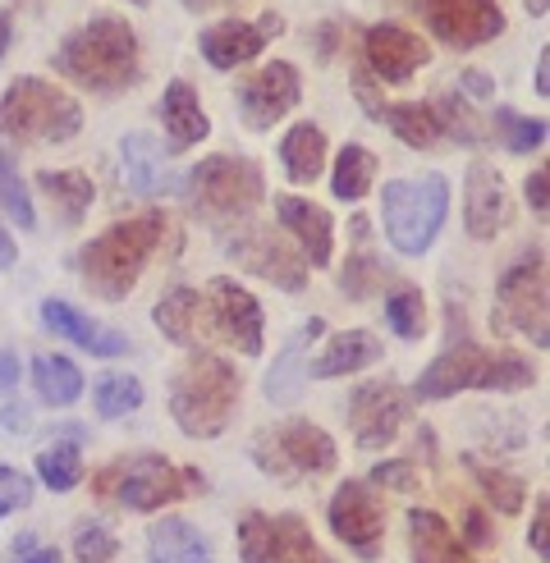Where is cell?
Instances as JSON below:
<instances>
[{"label":"cell","mask_w":550,"mask_h":563,"mask_svg":"<svg viewBox=\"0 0 550 563\" xmlns=\"http://www.w3.org/2000/svg\"><path fill=\"white\" fill-rule=\"evenodd\" d=\"M537 92L550 97V55L541 51V60H537Z\"/></svg>","instance_id":"obj_54"},{"label":"cell","mask_w":550,"mask_h":563,"mask_svg":"<svg viewBox=\"0 0 550 563\" xmlns=\"http://www.w3.org/2000/svg\"><path fill=\"white\" fill-rule=\"evenodd\" d=\"M330 531L353 550V554H363V559H376L381 550V537H385V509H381V499L376 490H367L363 482H344L336 490V499H330Z\"/></svg>","instance_id":"obj_14"},{"label":"cell","mask_w":550,"mask_h":563,"mask_svg":"<svg viewBox=\"0 0 550 563\" xmlns=\"http://www.w3.org/2000/svg\"><path fill=\"white\" fill-rule=\"evenodd\" d=\"M161 124H165V133H170V143H175L179 152L198 147L202 137L211 133L207 110H202L198 92H193L184 78H175L170 88H165V97H161Z\"/></svg>","instance_id":"obj_23"},{"label":"cell","mask_w":550,"mask_h":563,"mask_svg":"<svg viewBox=\"0 0 550 563\" xmlns=\"http://www.w3.org/2000/svg\"><path fill=\"white\" fill-rule=\"evenodd\" d=\"M133 5H147V0H133Z\"/></svg>","instance_id":"obj_58"},{"label":"cell","mask_w":550,"mask_h":563,"mask_svg":"<svg viewBox=\"0 0 550 563\" xmlns=\"http://www.w3.org/2000/svg\"><path fill=\"white\" fill-rule=\"evenodd\" d=\"M436 115H440V129L454 133L459 143H482V137H486L482 120L473 115V110H468V101H463L459 92H450L446 101H440V106H436Z\"/></svg>","instance_id":"obj_42"},{"label":"cell","mask_w":550,"mask_h":563,"mask_svg":"<svg viewBox=\"0 0 550 563\" xmlns=\"http://www.w3.org/2000/svg\"><path fill=\"white\" fill-rule=\"evenodd\" d=\"M450 216V184L446 175H422V179H391L381 192V220L385 239L395 243L404 257H422L440 224Z\"/></svg>","instance_id":"obj_6"},{"label":"cell","mask_w":550,"mask_h":563,"mask_svg":"<svg viewBox=\"0 0 550 563\" xmlns=\"http://www.w3.org/2000/svg\"><path fill=\"white\" fill-rule=\"evenodd\" d=\"M522 5L532 10V19H541V14H546V0H522Z\"/></svg>","instance_id":"obj_56"},{"label":"cell","mask_w":550,"mask_h":563,"mask_svg":"<svg viewBox=\"0 0 550 563\" xmlns=\"http://www.w3.org/2000/svg\"><path fill=\"white\" fill-rule=\"evenodd\" d=\"M275 216H280V224L298 239V247L308 252L312 266L330 262V211L326 207H312L308 197L280 192V197H275Z\"/></svg>","instance_id":"obj_22"},{"label":"cell","mask_w":550,"mask_h":563,"mask_svg":"<svg viewBox=\"0 0 550 563\" xmlns=\"http://www.w3.org/2000/svg\"><path fill=\"white\" fill-rule=\"evenodd\" d=\"M188 490H207V476L198 467H175L161 454H138L120 467H106L97 476V495H120L124 509L133 514H156L165 504L184 499Z\"/></svg>","instance_id":"obj_8"},{"label":"cell","mask_w":550,"mask_h":563,"mask_svg":"<svg viewBox=\"0 0 550 563\" xmlns=\"http://www.w3.org/2000/svg\"><path fill=\"white\" fill-rule=\"evenodd\" d=\"M546 527H550V499H537V518H532L528 541H532V550H537L541 559L550 554V545H546Z\"/></svg>","instance_id":"obj_50"},{"label":"cell","mask_w":550,"mask_h":563,"mask_svg":"<svg viewBox=\"0 0 550 563\" xmlns=\"http://www.w3.org/2000/svg\"><path fill=\"white\" fill-rule=\"evenodd\" d=\"M522 192H528V207L546 220V216H550V175H546V170H532L528 184H522Z\"/></svg>","instance_id":"obj_46"},{"label":"cell","mask_w":550,"mask_h":563,"mask_svg":"<svg viewBox=\"0 0 550 563\" xmlns=\"http://www.w3.org/2000/svg\"><path fill=\"white\" fill-rule=\"evenodd\" d=\"M156 330L170 344H198L202 334V294L198 289H170L156 302Z\"/></svg>","instance_id":"obj_29"},{"label":"cell","mask_w":550,"mask_h":563,"mask_svg":"<svg viewBox=\"0 0 550 563\" xmlns=\"http://www.w3.org/2000/svg\"><path fill=\"white\" fill-rule=\"evenodd\" d=\"M239 408V372L216 353H193L170 380V417L188 440H211Z\"/></svg>","instance_id":"obj_4"},{"label":"cell","mask_w":550,"mask_h":563,"mask_svg":"<svg viewBox=\"0 0 550 563\" xmlns=\"http://www.w3.org/2000/svg\"><path fill=\"white\" fill-rule=\"evenodd\" d=\"M463 541L468 545H486L491 541V527H486V514L482 509H468L463 514Z\"/></svg>","instance_id":"obj_51"},{"label":"cell","mask_w":550,"mask_h":563,"mask_svg":"<svg viewBox=\"0 0 550 563\" xmlns=\"http://www.w3.org/2000/svg\"><path fill=\"white\" fill-rule=\"evenodd\" d=\"M376 115L391 124V133L399 137L404 147H431V143H440V115H436V106H427V101H391V106H376Z\"/></svg>","instance_id":"obj_27"},{"label":"cell","mask_w":550,"mask_h":563,"mask_svg":"<svg viewBox=\"0 0 550 563\" xmlns=\"http://www.w3.org/2000/svg\"><path fill=\"white\" fill-rule=\"evenodd\" d=\"M495 92V82L486 78V74H477V69H468L463 78H459V97L463 101H486Z\"/></svg>","instance_id":"obj_48"},{"label":"cell","mask_w":550,"mask_h":563,"mask_svg":"<svg viewBox=\"0 0 550 563\" xmlns=\"http://www.w3.org/2000/svg\"><path fill=\"white\" fill-rule=\"evenodd\" d=\"M0 207L10 211V220L19 224V230H33L37 224V211H33V197H28L19 170H14V161L0 152Z\"/></svg>","instance_id":"obj_38"},{"label":"cell","mask_w":550,"mask_h":563,"mask_svg":"<svg viewBox=\"0 0 550 563\" xmlns=\"http://www.w3.org/2000/svg\"><path fill=\"white\" fill-rule=\"evenodd\" d=\"M14 257H19V247H14V239L6 234V224H0V266H14Z\"/></svg>","instance_id":"obj_53"},{"label":"cell","mask_w":550,"mask_h":563,"mask_svg":"<svg viewBox=\"0 0 550 563\" xmlns=\"http://www.w3.org/2000/svg\"><path fill=\"white\" fill-rule=\"evenodd\" d=\"M376 179V156L367 147L349 143L336 161V175H330V188H336V197H344V202H363L367 188Z\"/></svg>","instance_id":"obj_34"},{"label":"cell","mask_w":550,"mask_h":563,"mask_svg":"<svg viewBox=\"0 0 550 563\" xmlns=\"http://www.w3.org/2000/svg\"><path fill=\"white\" fill-rule=\"evenodd\" d=\"M372 486H381V490H413V486H418V467H413L408 459L381 463V467H372Z\"/></svg>","instance_id":"obj_45"},{"label":"cell","mask_w":550,"mask_h":563,"mask_svg":"<svg viewBox=\"0 0 550 563\" xmlns=\"http://www.w3.org/2000/svg\"><path fill=\"white\" fill-rule=\"evenodd\" d=\"M74 554L78 563H110L120 554V541L110 537V531L101 522H88V527H78V537H74Z\"/></svg>","instance_id":"obj_43"},{"label":"cell","mask_w":550,"mask_h":563,"mask_svg":"<svg viewBox=\"0 0 550 563\" xmlns=\"http://www.w3.org/2000/svg\"><path fill=\"white\" fill-rule=\"evenodd\" d=\"M37 476L46 482V490H74L78 486V476H82V454H78V444H51L37 454Z\"/></svg>","instance_id":"obj_36"},{"label":"cell","mask_w":550,"mask_h":563,"mask_svg":"<svg viewBox=\"0 0 550 563\" xmlns=\"http://www.w3.org/2000/svg\"><path fill=\"white\" fill-rule=\"evenodd\" d=\"M468 472H473V482L482 486V495L495 504V514H518L522 504H528V486H522L518 476H509L501 467H486L477 459H468Z\"/></svg>","instance_id":"obj_35"},{"label":"cell","mask_w":550,"mask_h":563,"mask_svg":"<svg viewBox=\"0 0 550 563\" xmlns=\"http://www.w3.org/2000/svg\"><path fill=\"white\" fill-rule=\"evenodd\" d=\"M161 239H165V216L161 211H143L133 220L110 224L106 234L82 243V252H78L82 285L106 302L129 298L138 275H143V266L152 262V252L161 247Z\"/></svg>","instance_id":"obj_2"},{"label":"cell","mask_w":550,"mask_h":563,"mask_svg":"<svg viewBox=\"0 0 550 563\" xmlns=\"http://www.w3.org/2000/svg\"><path fill=\"white\" fill-rule=\"evenodd\" d=\"M19 385V353H0V394H10Z\"/></svg>","instance_id":"obj_52"},{"label":"cell","mask_w":550,"mask_h":563,"mask_svg":"<svg viewBox=\"0 0 550 563\" xmlns=\"http://www.w3.org/2000/svg\"><path fill=\"white\" fill-rule=\"evenodd\" d=\"M10 33H14V23L6 10H0V60H6V51H10Z\"/></svg>","instance_id":"obj_55"},{"label":"cell","mask_w":550,"mask_h":563,"mask_svg":"<svg viewBox=\"0 0 550 563\" xmlns=\"http://www.w3.org/2000/svg\"><path fill=\"white\" fill-rule=\"evenodd\" d=\"M239 559L243 563H330L298 514H280V518L248 514L239 522Z\"/></svg>","instance_id":"obj_11"},{"label":"cell","mask_w":550,"mask_h":563,"mask_svg":"<svg viewBox=\"0 0 550 563\" xmlns=\"http://www.w3.org/2000/svg\"><path fill=\"white\" fill-rule=\"evenodd\" d=\"M463 220H468V234L473 239H495L509 224V188H505L501 170H491L482 161L468 170Z\"/></svg>","instance_id":"obj_20"},{"label":"cell","mask_w":550,"mask_h":563,"mask_svg":"<svg viewBox=\"0 0 550 563\" xmlns=\"http://www.w3.org/2000/svg\"><path fill=\"white\" fill-rule=\"evenodd\" d=\"M147 554H152V563H211L207 541L184 518H161L147 531Z\"/></svg>","instance_id":"obj_28"},{"label":"cell","mask_w":550,"mask_h":563,"mask_svg":"<svg viewBox=\"0 0 550 563\" xmlns=\"http://www.w3.org/2000/svg\"><path fill=\"white\" fill-rule=\"evenodd\" d=\"M385 285H391V266H381L376 257H353L349 266H344V275H340V289L349 294V298H372V294H381Z\"/></svg>","instance_id":"obj_41"},{"label":"cell","mask_w":550,"mask_h":563,"mask_svg":"<svg viewBox=\"0 0 550 563\" xmlns=\"http://www.w3.org/2000/svg\"><path fill=\"white\" fill-rule=\"evenodd\" d=\"M120 156H124V184L133 192H143V197L170 192V184H175L170 179V161L161 156L152 133H129L124 143H120Z\"/></svg>","instance_id":"obj_25"},{"label":"cell","mask_w":550,"mask_h":563,"mask_svg":"<svg viewBox=\"0 0 550 563\" xmlns=\"http://www.w3.org/2000/svg\"><path fill=\"white\" fill-rule=\"evenodd\" d=\"M82 129V106L46 78H14L0 92V133L14 143H69Z\"/></svg>","instance_id":"obj_5"},{"label":"cell","mask_w":550,"mask_h":563,"mask_svg":"<svg viewBox=\"0 0 550 563\" xmlns=\"http://www.w3.org/2000/svg\"><path fill=\"white\" fill-rule=\"evenodd\" d=\"M408 545H413V563H473V554L450 531V522L431 509L408 514Z\"/></svg>","instance_id":"obj_24"},{"label":"cell","mask_w":550,"mask_h":563,"mask_svg":"<svg viewBox=\"0 0 550 563\" xmlns=\"http://www.w3.org/2000/svg\"><path fill=\"white\" fill-rule=\"evenodd\" d=\"M33 385H37V394L51 408H69L82 394V372L74 367L69 357H61V353H42L33 362Z\"/></svg>","instance_id":"obj_33"},{"label":"cell","mask_w":550,"mask_h":563,"mask_svg":"<svg viewBox=\"0 0 550 563\" xmlns=\"http://www.w3.org/2000/svg\"><path fill=\"white\" fill-rule=\"evenodd\" d=\"M385 349L376 344L372 330H344L326 344V353L308 367V380H330V376H349V372H363L381 357Z\"/></svg>","instance_id":"obj_26"},{"label":"cell","mask_w":550,"mask_h":563,"mask_svg":"<svg viewBox=\"0 0 550 563\" xmlns=\"http://www.w3.org/2000/svg\"><path fill=\"white\" fill-rule=\"evenodd\" d=\"M138 404H143V380L138 376H101V385H97L101 417H129Z\"/></svg>","instance_id":"obj_40"},{"label":"cell","mask_w":550,"mask_h":563,"mask_svg":"<svg viewBox=\"0 0 550 563\" xmlns=\"http://www.w3.org/2000/svg\"><path fill=\"white\" fill-rule=\"evenodd\" d=\"M14 563H61V550L55 545H37L33 537L14 541Z\"/></svg>","instance_id":"obj_47"},{"label":"cell","mask_w":550,"mask_h":563,"mask_svg":"<svg viewBox=\"0 0 550 563\" xmlns=\"http://www.w3.org/2000/svg\"><path fill=\"white\" fill-rule=\"evenodd\" d=\"M280 33H285V19H280V14H266L262 23L226 19V23L207 27L198 46H202V55H207V65H216V69H239V65H248L271 37H280Z\"/></svg>","instance_id":"obj_19"},{"label":"cell","mask_w":550,"mask_h":563,"mask_svg":"<svg viewBox=\"0 0 550 563\" xmlns=\"http://www.w3.org/2000/svg\"><path fill=\"white\" fill-rule=\"evenodd\" d=\"M253 459L262 472L280 476V482H298V476H326L336 467V440H330L312 421H280L253 440Z\"/></svg>","instance_id":"obj_9"},{"label":"cell","mask_w":550,"mask_h":563,"mask_svg":"<svg viewBox=\"0 0 550 563\" xmlns=\"http://www.w3.org/2000/svg\"><path fill=\"white\" fill-rule=\"evenodd\" d=\"M385 321H391L395 334L404 340H418L427 330V302H422V289H395L385 298Z\"/></svg>","instance_id":"obj_37"},{"label":"cell","mask_w":550,"mask_h":563,"mask_svg":"<svg viewBox=\"0 0 550 563\" xmlns=\"http://www.w3.org/2000/svg\"><path fill=\"white\" fill-rule=\"evenodd\" d=\"M280 161L294 184H317L326 170V133L317 124H294L280 143Z\"/></svg>","instance_id":"obj_30"},{"label":"cell","mask_w":550,"mask_h":563,"mask_svg":"<svg viewBox=\"0 0 550 563\" xmlns=\"http://www.w3.org/2000/svg\"><path fill=\"white\" fill-rule=\"evenodd\" d=\"M42 321H46V330H55L61 340H69L78 349H88L92 357H120V353H129V340H124L120 330H106V325L88 321L78 307L61 302V298H46L42 302Z\"/></svg>","instance_id":"obj_21"},{"label":"cell","mask_w":550,"mask_h":563,"mask_svg":"<svg viewBox=\"0 0 550 563\" xmlns=\"http://www.w3.org/2000/svg\"><path fill=\"white\" fill-rule=\"evenodd\" d=\"M408 417V394L391 380H372V385H358L353 399H349V427L353 440L363 449H385Z\"/></svg>","instance_id":"obj_15"},{"label":"cell","mask_w":550,"mask_h":563,"mask_svg":"<svg viewBox=\"0 0 550 563\" xmlns=\"http://www.w3.org/2000/svg\"><path fill=\"white\" fill-rule=\"evenodd\" d=\"M202 312L211 317V330L220 334V340L239 344L248 357H257V353H262V302L248 294L239 279H230V275L211 279Z\"/></svg>","instance_id":"obj_13"},{"label":"cell","mask_w":550,"mask_h":563,"mask_svg":"<svg viewBox=\"0 0 550 563\" xmlns=\"http://www.w3.org/2000/svg\"><path fill=\"white\" fill-rule=\"evenodd\" d=\"M532 380H537L532 362H522L518 353H495V357L482 353L463 325V312L454 307L450 312V349L418 376L413 399L431 404V399H450L459 389H528Z\"/></svg>","instance_id":"obj_1"},{"label":"cell","mask_w":550,"mask_h":563,"mask_svg":"<svg viewBox=\"0 0 550 563\" xmlns=\"http://www.w3.org/2000/svg\"><path fill=\"white\" fill-rule=\"evenodd\" d=\"M495 302H501V317L518 330L528 334L537 349L550 344V294H546V257L541 252H528V257H518L505 275L501 285H495Z\"/></svg>","instance_id":"obj_10"},{"label":"cell","mask_w":550,"mask_h":563,"mask_svg":"<svg viewBox=\"0 0 550 563\" xmlns=\"http://www.w3.org/2000/svg\"><path fill=\"white\" fill-rule=\"evenodd\" d=\"M321 330H326V325H321V321L312 317V321L302 325V330L294 334V340H289L285 357L275 362V367H271V376H266V399H271V404H294V399H298L302 380H308V372L298 367V357H302V349H308V340H317Z\"/></svg>","instance_id":"obj_32"},{"label":"cell","mask_w":550,"mask_h":563,"mask_svg":"<svg viewBox=\"0 0 550 563\" xmlns=\"http://www.w3.org/2000/svg\"><path fill=\"white\" fill-rule=\"evenodd\" d=\"M188 5H193V10H198V5H211V0H188Z\"/></svg>","instance_id":"obj_57"},{"label":"cell","mask_w":550,"mask_h":563,"mask_svg":"<svg viewBox=\"0 0 550 563\" xmlns=\"http://www.w3.org/2000/svg\"><path fill=\"white\" fill-rule=\"evenodd\" d=\"M262 170L248 156H207L188 175V202L211 224H234L262 202Z\"/></svg>","instance_id":"obj_7"},{"label":"cell","mask_w":550,"mask_h":563,"mask_svg":"<svg viewBox=\"0 0 550 563\" xmlns=\"http://www.w3.org/2000/svg\"><path fill=\"white\" fill-rule=\"evenodd\" d=\"M28 504H33V482L14 467H0V518L28 509Z\"/></svg>","instance_id":"obj_44"},{"label":"cell","mask_w":550,"mask_h":563,"mask_svg":"<svg viewBox=\"0 0 550 563\" xmlns=\"http://www.w3.org/2000/svg\"><path fill=\"white\" fill-rule=\"evenodd\" d=\"M230 257L239 266H248L253 275L271 279V285H280L289 294H298L302 285H308V262L298 257V252L280 239V234H271V230H248L230 243Z\"/></svg>","instance_id":"obj_17"},{"label":"cell","mask_w":550,"mask_h":563,"mask_svg":"<svg viewBox=\"0 0 550 563\" xmlns=\"http://www.w3.org/2000/svg\"><path fill=\"white\" fill-rule=\"evenodd\" d=\"M363 51H367V69L385 82H408L413 74H418L427 60H431V51L418 33H408V27L399 23H376L367 27V37H363Z\"/></svg>","instance_id":"obj_18"},{"label":"cell","mask_w":550,"mask_h":563,"mask_svg":"<svg viewBox=\"0 0 550 563\" xmlns=\"http://www.w3.org/2000/svg\"><path fill=\"white\" fill-rule=\"evenodd\" d=\"M37 188L51 197V207L61 211L65 224H82V216L92 211V179L82 170H42L37 175Z\"/></svg>","instance_id":"obj_31"},{"label":"cell","mask_w":550,"mask_h":563,"mask_svg":"<svg viewBox=\"0 0 550 563\" xmlns=\"http://www.w3.org/2000/svg\"><path fill=\"white\" fill-rule=\"evenodd\" d=\"M431 33L446 46H482L505 33V10L501 0H422Z\"/></svg>","instance_id":"obj_12"},{"label":"cell","mask_w":550,"mask_h":563,"mask_svg":"<svg viewBox=\"0 0 550 563\" xmlns=\"http://www.w3.org/2000/svg\"><path fill=\"white\" fill-rule=\"evenodd\" d=\"M495 133L505 137V147L518 152V156H528L546 143V120H528V115H514V110H495Z\"/></svg>","instance_id":"obj_39"},{"label":"cell","mask_w":550,"mask_h":563,"mask_svg":"<svg viewBox=\"0 0 550 563\" xmlns=\"http://www.w3.org/2000/svg\"><path fill=\"white\" fill-rule=\"evenodd\" d=\"M28 427H33V412H28L23 404H10V408H0V431H6V435H23Z\"/></svg>","instance_id":"obj_49"},{"label":"cell","mask_w":550,"mask_h":563,"mask_svg":"<svg viewBox=\"0 0 550 563\" xmlns=\"http://www.w3.org/2000/svg\"><path fill=\"white\" fill-rule=\"evenodd\" d=\"M302 88H298V69L289 60H271L266 69H257L253 78L239 88V110L248 129H271L275 120H285L298 106Z\"/></svg>","instance_id":"obj_16"},{"label":"cell","mask_w":550,"mask_h":563,"mask_svg":"<svg viewBox=\"0 0 550 563\" xmlns=\"http://www.w3.org/2000/svg\"><path fill=\"white\" fill-rule=\"evenodd\" d=\"M55 69L92 92H120L143 69L138 65V33L129 27V19L101 14L65 37V46L55 51Z\"/></svg>","instance_id":"obj_3"}]
</instances>
